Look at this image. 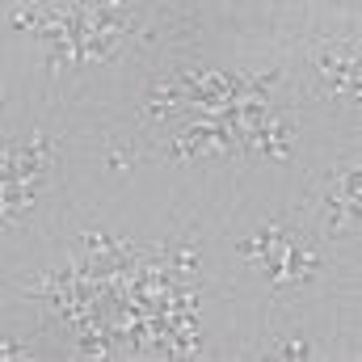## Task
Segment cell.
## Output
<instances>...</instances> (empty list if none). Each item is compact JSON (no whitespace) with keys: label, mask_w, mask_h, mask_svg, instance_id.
<instances>
[{"label":"cell","mask_w":362,"mask_h":362,"mask_svg":"<svg viewBox=\"0 0 362 362\" xmlns=\"http://www.w3.org/2000/svg\"><path fill=\"white\" fill-rule=\"evenodd\" d=\"M358 211H362V165L358 156H337L325 169L308 177V189L295 206V219L325 245L346 249L358 240Z\"/></svg>","instance_id":"obj_1"},{"label":"cell","mask_w":362,"mask_h":362,"mask_svg":"<svg viewBox=\"0 0 362 362\" xmlns=\"http://www.w3.org/2000/svg\"><path fill=\"white\" fill-rule=\"evenodd\" d=\"M299 93L308 105L358 110L362 101V68L354 34H312L299 68Z\"/></svg>","instance_id":"obj_2"},{"label":"cell","mask_w":362,"mask_h":362,"mask_svg":"<svg viewBox=\"0 0 362 362\" xmlns=\"http://www.w3.org/2000/svg\"><path fill=\"white\" fill-rule=\"evenodd\" d=\"M148 160H152V152H148L144 135H118V131H110V135L97 139V165H101L105 177H131Z\"/></svg>","instance_id":"obj_3"},{"label":"cell","mask_w":362,"mask_h":362,"mask_svg":"<svg viewBox=\"0 0 362 362\" xmlns=\"http://www.w3.org/2000/svg\"><path fill=\"white\" fill-rule=\"evenodd\" d=\"M262 358H282V362H308L316 358V341L308 333H270L262 341Z\"/></svg>","instance_id":"obj_4"},{"label":"cell","mask_w":362,"mask_h":362,"mask_svg":"<svg viewBox=\"0 0 362 362\" xmlns=\"http://www.w3.org/2000/svg\"><path fill=\"white\" fill-rule=\"evenodd\" d=\"M30 354H34V346H30V341H25L21 333H13V329H8V333L0 337V358H4V362H13V358H30Z\"/></svg>","instance_id":"obj_5"}]
</instances>
